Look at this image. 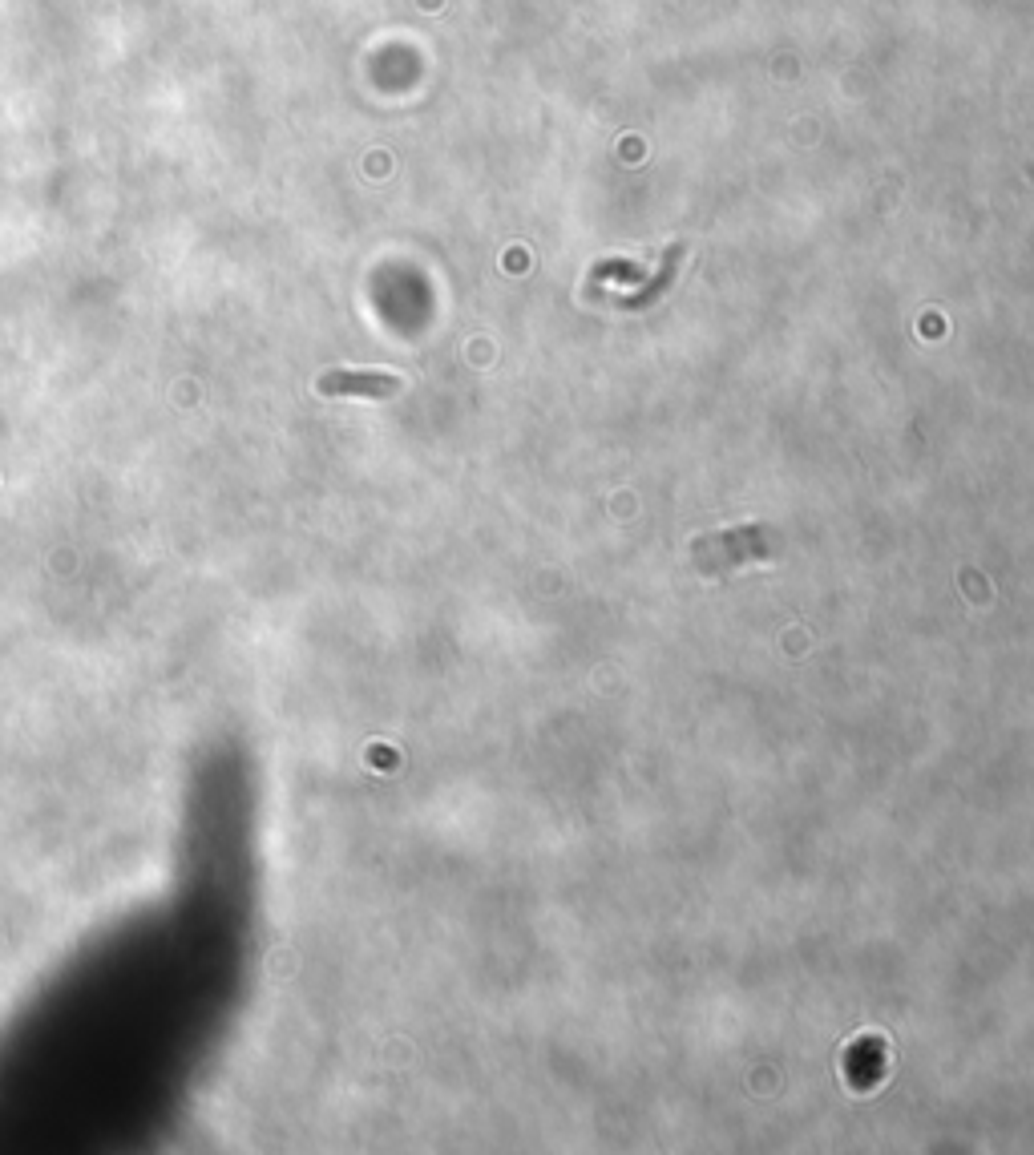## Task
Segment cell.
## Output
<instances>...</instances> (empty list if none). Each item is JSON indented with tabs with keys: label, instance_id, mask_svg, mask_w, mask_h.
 Returning a JSON list of instances; mask_svg holds the SVG:
<instances>
[{
	"label": "cell",
	"instance_id": "obj_1",
	"mask_svg": "<svg viewBox=\"0 0 1034 1155\" xmlns=\"http://www.w3.org/2000/svg\"><path fill=\"white\" fill-rule=\"evenodd\" d=\"M320 392L324 396H372V400H384V396L400 392V380L396 376H376V372H328L320 380Z\"/></svg>",
	"mask_w": 1034,
	"mask_h": 1155
}]
</instances>
